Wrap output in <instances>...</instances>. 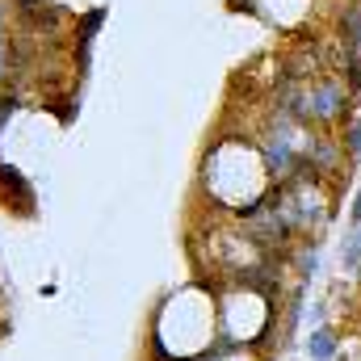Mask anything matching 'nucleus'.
<instances>
[{
    "label": "nucleus",
    "instance_id": "3",
    "mask_svg": "<svg viewBox=\"0 0 361 361\" xmlns=\"http://www.w3.org/2000/svg\"><path fill=\"white\" fill-rule=\"evenodd\" d=\"M307 349H311V361H332V353H336V332L332 328H315L307 336Z\"/></svg>",
    "mask_w": 361,
    "mask_h": 361
},
{
    "label": "nucleus",
    "instance_id": "2",
    "mask_svg": "<svg viewBox=\"0 0 361 361\" xmlns=\"http://www.w3.org/2000/svg\"><path fill=\"white\" fill-rule=\"evenodd\" d=\"M219 328L227 345H257L273 328V294L261 281H231L219 290Z\"/></svg>",
    "mask_w": 361,
    "mask_h": 361
},
{
    "label": "nucleus",
    "instance_id": "1",
    "mask_svg": "<svg viewBox=\"0 0 361 361\" xmlns=\"http://www.w3.org/2000/svg\"><path fill=\"white\" fill-rule=\"evenodd\" d=\"M219 302L206 286L173 290L152 315V353L160 361H202L219 341Z\"/></svg>",
    "mask_w": 361,
    "mask_h": 361
}]
</instances>
